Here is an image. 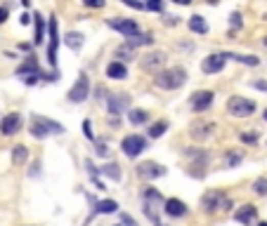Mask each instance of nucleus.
Masks as SVG:
<instances>
[{
  "mask_svg": "<svg viewBox=\"0 0 267 226\" xmlns=\"http://www.w3.org/2000/svg\"><path fill=\"white\" fill-rule=\"evenodd\" d=\"M29 132L36 139H45L48 135H64V125L36 113V116H31V122H29Z\"/></svg>",
  "mask_w": 267,
  "mask_h": 226,
  "instance_id": "nucleus-1",
  "label": "nucleus"
},
{
  "mask_svg": "<svg viewBox=\"0 0 267 226\" xmlns=\"http://www.w3.org/2000/svg\"><path fill=\"white\" fill-rule=\"evenodd\" d=\"M187 80V71L182 66H173V68H166V71H159L154 76V83L161 90H177V87L185 85Z\"/></svg>",
  "mask_w": 267,
  "mask_h": 226,
  "instance_id": "nucleus-2",
  "label": "nucleus"
},
{
  "mask_svg": "<svg viewBox=\"0 0 267 226\" xmlns=\"http://www.w3.org/2000/svg\"><path fill=\"white\" fill-rule=\"evenodd\" d=\"M230 205H232V200L227 198L225 191H208V193H204V198H201V208L208 214L217 212V210H230Z\"/></svg>",
  "mask_w": 267,
  "mask_h": 226,
  "instance_id": "nucleus-3",
  "label": "nucleus"
},
{
  "mask_svg": "<svg viewBox=\"0 0 267 226\" xmlns=\"http://www.w3.org/2000/svg\"><path fill=\"white\" fill-rule=\"evenodd\" d=\"M227 111H230L234 118H249L251 113H255V102L246 97H232L227 102Z\"/></svg>",
  "mask_w": 267,
  "mask_h": 226,
  "instance_id": "nucleus-4",
  "label": "nucleus"
},
{
  "mask_svg": "<svg viewBox=\"0 0 267 226\" xmlns=\"http://www.w3.org/2000/svg\"><path fill=\"white\" fill-rule=\"evenodd\" d=\"M90 97V78L85 73H81L76 78L74 87L69 90V102H74V104H83L85 99Z\"/></svg>",
  "mask_w": 267,
  "mask_h": 226,
  "instance_id": "nucleus-5",
  "label": "nucleus"
},
{
  "mask_svg": "<svg viewBox=\"0 0 267 226\" xmlns=\"http://www.w3.org/2000/svg\"><path fill=\"white\" fill-rule=\"evenodd\" d=\"M121 148H123V153L128 158H137V156L147 148V139H144L142 135H128L121 141Z\"/></svg>",
  "mask_w": 267,
  "mask_h": 226,
  "instance_id": "nucleus-6",
  "label": "nucleus"
},
{
  "mask_svg": "<svg viewBox=\"0 0 267 226\" xmlns=\"http://www.w3.org/2000/svg\"><path fill=\"white\" fill-rule=\"evenodd\" d=\"M48 36H50V45H48V61L50 66H57V47H59V31H57V17L52 14L48 19Z\"/></svg>",
  "mask_w": 267,
  "mask_h": 226,
  "instance_id": "nucleus-7",
  "label": "nucleus"
},
{
  "mask_svg": "<svg viewBox=\"0 0 267 226\" xmlns=\"http://www.w3.org/2000/svg\"><path fill=\"white\" fill-rule=\"evenodd\" d=\"M106 26L114 31H118V33H123V36H135V33H140V26H137V21H132V19H123V17H116V19H106Z\"/></svg>",
  "mask_w": 267,
  "mask_h": 226,
  "instance_id": "nucleus-8",
  "label": "nucleus"
},
{
  "mask_svg": "<svg viewBox=\"0 0 267 226\" xmlns=\"http://www.w3.org/2000/svg\"><path fill=\"white\" fill-rule=\"evenodd\" d=\"M166 174V167L161 165V163H151V160H147V163H140L137 165V177L144 179V182H151V179H159Z\"/></svg>",
  "mask_w": 267,
  "mask_h": 226,
  "instance_id": "nucleus-9",
  "label": "nucleus"
},
{
  "mask_svg": "<svg viewBox=\"0 0 267 226\" xmlns=\"http://www.w3.org/2000/svg\"><path fill=\"white\" fill-rule=\"evenodd\" d=\"M21 113H7L3 120H0V132L5 137H12V135H17L19 130H21Z\"/></svg>",
  "mask_w": 267,
  "mask_h": 226,
  "instance_id": "nucleus-10",
  "label": "nucleus"
},
{
  "mask_svg": "<svg viewBox=\"0 0 267 226\" xmlns=\"http://www.w3.org/2000/svg\"><path fill=\"white\" fill-rule=\"evenodd\" d=\"M106 106H109V111H112L114 116H118V113H123V111L130 106V94H125V92L112 94V97L106 99Z\"/></svg>",
  "mask_w": 267,
  "mask_h": 226,
  "instance_id": "nucleus-11",
  "label": "nucleus"
},
{
  "mask_svg": "<svg viewBox=\"0 0 267 226\" xmlns=\"http://www.w3.org/2000/svg\"><path fill=\"white\" fill-rule=\"evenodd\" d=\"M213 99H215V94H213L211 90H199V92H194L192 94L189 104H192L194 111H206L208 106L213 104Z\"/></svg>",
  "mask_w": 267,
  "mask_h": 226,
  "instance_id": "nucleus-12",
  "label": "nucleus"
},
{
  "mask_svg": "<svg viewBox=\"0 0 267 226\" xmlns=\"http://www.w3.org/2000/svg\"><path fill=\"white\" fill-rule=\"evenodd\" d=\"M163 212H166L168 217H173V219H180V217H185V214L189 212V208H187L180 198H168V200L163 203Z\"/></svg>",
  "mask_w": 267,
  "mask_h": 226,
  "instance_id": "nucleus-13",
  "label": "nucleus"
},
{
  "mask_svg": "<svg viewBox=\"0 0 267 226\" xmlns=\"http://www.w3.org/2000/svg\"><path fill=\"white\" fill-rule=\"evenodd\" d=\"M225 61H227V57L222 55V52H220V55H211V57H206L204 59V64H201V71H204V73H220V71H222L225 68Z\"/></svg>",
  "mask_w": 267,
  "mask_h": 226,
  "instance_id": "nucleus-14",
  "label": "nucleus"
},
{
  "mask_svg": "<svg viewBox=\"0 0 267 226\" xmlns=\"http://www.w3.org/2000/svg\"><path fill=\"white\" fill-rule=\"evenodd\" d=\"M234 219L243 226H251L258 221V208L255 205H241V208L234 212Z\"/></svg>",
  "mask_w": 267,
  "mask_h": 226,
  "instance_id": "nucleus-15",
  "label": "nucleus"
},
{
  "mask_svg": "<svg viewBox=\"0 0 267 226\" xmlns=\"http://www.w3.org/2000/svg\"><path fill=\"white\" fill-rule=\"evenodd\" d=\"M142 68L144 71H151V68H159L161 64H166V52H149V55L144 57L142 61Z\"/></svg>",
  "mask_w": 267,
  "mask_h": 226,
  "instance_id": "nucleus-16",
  "label": "nucleus"
},
{
  "mask_svg": "<svg viewBox=\"0 0 267 226\" xmlns=\"http://www.w3.org/2000/svg\"><path fill=\"white\" fill-rule=\"evenodd\" d=\"M106 76L112 80H125L128 78V68H125L123 61H112V64L106 66Z\"/></svg>",
  "mask_w": 267,
  "mask_h": 226,
  "instance_id": "nucleus-17",
  "label": "nucleus"
},
{
  "mask_svg": "<svg viewBox=\"0 0 267 226\" xmlns=\"http://www.w3.org/2000/svg\"><path fill=\"white\" fill-rule=\"evenodd\" d=\"M118 210L116 200H95L93 203V214H114Z\"/></svg>",
  "mask_w": 267,
  "mask_h": 226,
  "instance_id": "nucleus-18",
  "label": "nucleus"
},
{
  "mask_svg": "<svg viewBox=\"0 0 267 226\" xmlns=\"http://www.w3.org/2000/svg\"><path fill=\"white\" fill-rule=\"evenodd\" d=\"M227 59H234V61H239V64H246V66H258L260 64V59L255 55H236V52H222Z\"/></svg>",
  "mask_w": 267,
  "mask_h": 226,
  "instance_id": "nucleus-19",
  "label": "nucleus"
},
{
  "mask_svg": "<svg viewBox=\"0 0 267 226\" xmlns=\"http://www.w3.org/2000/svg\"><path fill=\"white\" fill-rule=\"evenodd\" d=\"M151 43H154L151 33H135V36H130L125 40V45H130V47H142V45H151Z\"/></svg>",
  "mask_w": 267,
  "mask_h": 226,
  "instance_id": "nucleus-20",
  "label": "nucleus"
},
{
  "mask_svg": "<svg viewBox=\"0 0 267 226\" xmlns=\"http://www.w3.org/2000/svg\"><path fill=\"white\" fill-rule=\"evenodd\" d=\"M189 31H194V33H208V24H206V19L199 17V14L189 17Z\"/></svg>",
  "mask_w": 267,
  "mask_h": 226,
  "instance_id": "nucleus-21",
  "label": "nucleus"
},
{
  "mask_svg": "<svg viewBox=\"0 0 267 226\" xmlns=\"http://www.w3.org/2000/svg\"><path fill=\"white\" fill-rule=\"evenodd\" d=\"M128 120H130V125H144V122L149 120V113L144 109H132L128 113Z\"/></svg>",
  "mask_w": 267,
  "mask_h": 226,
  "instance_id": "nucleus-22",
  "label": "nucleus"
},
{
  "mask_svg": "<svg viewBox=\"0 0 267 226\" xmlns=\"http://www.w3.org/2000/svg\"><path fill=\"white\" fill-rule=\"evenodd\" d=\"M36 38H33V43L36 45H40L45 40V31H48V24H45V19L40 17V14H36Z\"/></svg>",
  "mask_w": 267,
  "mask_h": 226,
  "instance_id": "nucleus-23",
  "label": "nucleus"
},
{
  "mask_svg": "<svg viewBox=\"0 0 267 226\" xmlns=\"http://www.w3.org/2000/svg\"><path fill=\"white\" fill-rule=\"evenodd\" d=\"M102 174L104 177H109V179H114V182H121V167H118V163H109V165H104L102 167Z\"/></svg>",
  "mask_w": 267,
  "mask_h": 226,
  "instance_id": "nucleus-24",
  "label": "nucleus"
},
{
  "mask_svg": "<svg viewBox=\"0 0 267 226\" xmlns=\"http://www.w3.org/2000/svg\"><path fill=\"white\" fill-rule=\"evenodd\" d=\"M64 43H66L71 49H81L85 40H83V36H81V33H76V31H71V33H66V38H64Z\"/></svg>",
  "mask_w": 267,
  "mask_h": 226,
  "instance_id": "nucleus-25",
  "label": "nucleus"
},
{
  "mask_svg": "<svg viewBox=\"0 0 267 226\" xmlns=\"http://www.w3.org/2000/svg\"><path fill=\"white\" fill-rule=\"evenodd\" d=\"M142 198H144V203H149V205L166 203V200H163V196H161V193H159L156 189H144V191H142Z\"/></svg>",
  "mask_w": 267,
  "mask_h": 226,
  "instance_id": "nucleus-26",
  "label": "nucleus"
},
{
  "mask_svg": "<svg viewBox=\"0 0 267 226\" xmlns=\"http://www.w3.org/2000/svg\"><path fill=\"white\" fill-rule=\"evenodd\" d=\"M26 158H29V148H26V146H21V144H19V146L12 148V163H14V165H21V163H26Z\"/></svg>",
  "mask_w": 267,
  "mask_h": 226,
  "instance_id": "nucleus-27",
  "label": "nucleus"
},
{
  "mask_svg": "<svg viewBox=\"0 0 267 226\" xmlns=\"http://www.w3.org/2000/svg\"><path fill=\"white\" fill-rule=\"evenodd\" d=\"M116 57L121 61H132L135 59V47H130V45H121V47H116Z\"/></svg>",
  "mask_w": 267,
  "mask_h": 226,
  "instance_id": "nucleus-28",
  "label": "nucleus"
},
{
  "mask_svg": "<svg viewBox=\"0 0 267 226\" xmlns=\"http://www.w3.org/2000/svg\"><path fill=\"white\" fill-rule=\"evenodd\" d=\"M166 130H168V122L166 120H159V122H154V125H149V132H147V135H149L151 139H159V137H161Z\"/></svg>",
  "mask_w": 267,
  "mask_h": 226,
  "instance_id": "nucleus-29",
  "label": "nucleus"
},
{
  "mask_svg": "<svg viewBox=\"0 0 267 226\" xmlns=\"http://www.w3.org/2000/svg\"><path fill=\"white\" fill-rule=\"evenodd\" d=\"M85 167H87V172H90V179H93V182H97V177L102 174L100 167H95V165H93V160H85ZM97 189H104V184L97 182Z\"/></svg>",
  "mask_w": 267,
  "mask_h": 226,
  "instance_id": "nucleus-30",
  "label": "nucleus"
},
{
  "mask_svg": "<svg viewBox=\"0 0 267 226\" xmlns=\"http://www.w3.org/2000/svg\"><path fill=\"white\" fill-rule=\"evenodd\" d=\"M253 193L255 196H267V177H258L253 182Z\"/></svg>",
  "mask_w": 267,
  "mask_h": 226,
  "instance_id": "nucleus-31",
  "label": "nucleus"
},
{
  "mask_svg": "<svg viewBox=\"0 0 267 226\" xmlns=\"http://www.w3.org/2000/svg\"><path fill=\"white\" fill-rule=\"evenodd\" d=\"M163 0H144V10H149V12H163Z\"/></svg>",
  "mask_w": 267,
  "mask_h": 226,
  "instance_id": "nucleus-32",
  "label": "nucleus"
},
{
  "mask_svg": "<svg viewBox=\"0 0 267 226\" xmlns=\"http://www.w3.org/2000/svg\"><path fill=\"white\" fill-rule=\"evenodd\" d=\"M239 139H241L243 144H255V141H258V132H255V130H249V132H241V135H239Z\"/></svg>",
  "mask_w": 267,
  "mask_h": 226,
  "instance_id": "nucleus-33",
  "label": "nucleus"
},
{
  "mask_svg": "<svg viewBox=\"0 0 267 226\" xmlns=\"http://www.w3.org/2000/svg\"><path fill=\"white\" fill-rule=\"evenodd\" d=\"M95 153H97V156H102V158H106V156H109V148H106L104 141L95 139Z\"/></svg>",
  "mask_w": 267,
  "mask_h": 226,
  "instance_id": "nucleus-34",
  "label": "nucleus"
},
{
  "mask_svg": "<svg viewBox=\"0 0 267 226\" xmlns=\"http://www.w3.org/2000/svg\"><path fill=\"white\" fill-rule=\"evenodd\" d=\"M83 5L93 7V10H102V7L106 5V0H83Z\"/></svg>",
  "mask_w": 267,
  "mask_h": 226,
  "instance_id": "nucleus-35",
  "label": "nucleus"
},
{
  "mask_svg": "<svg viewBox=\"0 0 267 226\" xmlns=\"http://www.w3.org/2000/svg\"><path fill=\"white\" fill-rule=\"evenodd\" d=\"M83 132L90 141H95V135H93V128H90V120H83Z\"/></svg>",
  "mask_w": 267,
  "mask_h": 226,
  "instance_id": "nucleus-36",
  "label": "nucleus"
},
{
  "mask_svg": "<svg viewBox=\"0 0 267 226\" xmlns=\"http://www.w3.org/2000/svg\"><path fill=\"white\" fill-rule=\"evenodd\" d=\"M239 163H241V156H239V153H230V158H227V165L234 167V165H239Z\"/></svg>",
  "mask_w": 267,
  "mask_h": 226,
  "instance_id": "nucleus-37",
  "label": "nucleus"
},
{
  "mask_svg": "<svg viewBox=\"0 0 267 226\" xmlns=\"http://www.w3.org/2000/svg\"><path fill=\"white\" fill-rule=\"evenodd\" d=\"M232 29H241V14L239 12H232Z\"/></svg>",
  "mask_w": 267,
  "mask_h": 226,
  "instance_id": "nucleus-38",
  "label": "nucleus"
},
{
  "mask_svg": "<svg viewBox=\"0 0 267 226\" xmlns=\"http://www.w3.org/2000/svg\"><path fill=\"white\" fill-rule=\"evenodd\" d=\"M128 7H135V10H144V3H140V0H123Z\"/></svg>",
  "mask_w": 267,
  "mask_h": 226,
  "instance_id": "nucleus-39",
  "label": "nucleus"
},
{
  "mask_svg": "<svg viewBox=\"0 0 267 226\" xmlns=\"http://www.w3.org/2000/svg\"><path fill=\"white\" fill-rule=\"evenodd\" d=\"M38 174H40V163L36 160V163L31 165V170H29V177H38Z\"/></svg>",
  "mask_w": 267,
  "mask_h": 226,
  "instance_id": "nucleus-40",
  "label": "nucleus"
},
{
  "mask_svg": "<svg viewBox=\"0 0 267 226\" xmlns=\"http://www.w3.org/2000/svg\"><path fill=\"white\" fill-rule=\"evenodd\" d=\"M121 221H123V224H125V226H137V224H135V219H132L130 214H125V212H123V214H121Z\"/></svg>",
  "mask_w": 267,
  "mask_h": 226,
  "instance_id": "nucleus-41",
  "label": "nucleus"
},
{
  "mask_svg": "<svg viewBox=\"0 0 267 226\" xmlns=\"http://www.w3.org/2000/svg\"><path fill=\"white\" fill-rule=\"evenodd\" d=\"M253 87H255V90L267 92V83H265V80H253Z\"/></svg>",
  "mask_w": 267,
  "mask_h": 226,
  "instance_id": "nucleus-42",
  "label": "nucleus"
},
{
  "mask_svg": "<svg viewBox=\"0 0 267 226\" xmlns=\"http://www.w3.org/2000/svg\"><path fill=\"white\" fill-rule=\"evenodd\" d=\"M7 17H10V12H7V7H0V24H5Z\"/></svg>",
  "mask_w": 267,
  "mask_h": 226,
  "instance_id": "nucleus-43",
  "label": "nucleus"
},
{
  "mask_svg": "<svg viewBox=\"0 0 267 226\" xmlns=\"http://www.w3.org/2000/svg\"><path fill=\"white\" fill-rule=\"evenodd\" d=\"M19 21H21V24H29V21H31V17H29V14H21V17H19Z\"/></svg>",
  "mask_w": 267,
  "mask_h": 226,
  "instance_id": "nucleus-44",
  "label": "nucleus"
},
{
  "mask_svg": "<svg viewBox=\"0 0 267 226\" xmlns=\"http://www.w3.org/2000/svg\"><path fill=\"white\" fill-rule=\"evenodd\" d=\"M19 49H24V52H29V49H31V45H29V43H21V45H19Z\"/></svg>",
  "mask_w": 267,
  "mask_h": 226,
  "instance_id": "nucleus-45",
  "label": "nucleus"
},
{
  "mask_svg": "<svg viewBox=\"0 0 267 226\" xmlns=\"http://www.w3.org/2000/svg\"><path fill=\"white\" fill-rule=\"evenodd\" d=\"M173 3H177V5H189L192 0H173Z\"/></svg>",
  "mask_w": 267,
  "mask_h": 226,
  "instance_id": "nucleus-46",
  "label": "nucleus"
},
{
  "mask_svg": "<svg viewBox=\"0 0 267 226\" xmlns=\"http://www.w3.org/2000/svg\"><path fill=\"white\" fill-rule=\"evenodd\" d=\"M21 5H26V7H29V5H31V0H21Z\"/></svg>",
  "mask_w": 267,
  "mask_h": 226,
  "instance_id": "nucleus-47",
  "label": "nucleus"
},
{
  "mask_svg": "<svg viewBox=\"0 0 267 226\" xmlns=\"http://www.w3.org/2000/svg\"><path fill=\"white\" fill-rule=\"evenodd\" d=\"M262 118H265V122H267V109H265V113H262Z\"/></svg>",
  "mask_w": 267,
  "mask_h": 226,
  "instance_id": "nucleus-48",
  "label": "nucleus"
},
{
  "mask_svg": "<svg viewBox=\"0 0 267 226\" xmlns=\"http://www.w3.org/2000/svg\"><path fill=\"white\" fill-rule=\"evenodd\" d=\"M258 226H267V221H260V224H258Z\"/></svg>",
  "mask_w": 267,
  "mask_h": 226,
  "instance_id": "nucleus-49",
  "label": "nucleus"
},
{
  "mask_svg": "<svg viewBox=\"0 0 267 226\" xmlns=\"http://www.w3.org/2000/svg\"><path fill=\"white\" fill-rule=\"evenodd\" d=\"M262 43H265V45H267V36H265V38H262Z\"/></svg>",
  "mask_w": 267,
  "mask_h": 226,
  "instance_id": "nucleus-50",
  "label": "nucleus"
}]
</instances>
